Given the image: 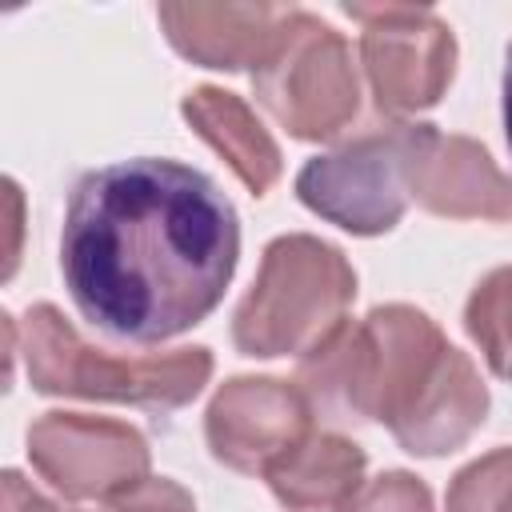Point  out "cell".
Wrapping results in <instances>:
<instances>
[{"mask_svg":"<svg viewBox=\"0 0 512 512\" xmlns=\"http://www.w3.org/2000/svg\"><path fill=\"white\" fill-rule=\"evenodd\" d=\"M240 256L228 196L196 168L156 156L84 172L64 208L60 272L100 332L160 344L200 324Z\"/></svg>","mask_w":512,"mask_h":512,"instance_id":"obj_1","label":"cell"},{"mask_svg":"<svg viewBox=\"0 0 512 512\" xmlns=\"http://www.w3.org/2000/svg\"><path fill=\"white\" fill-rule=\"evenodd\" d=\"M296 384L312 412L332 420H380L412 456L460 448L488 412L476 364L444 340L436 320L408 304L340 320L300 356Z\"/></svg>","mask_w":512,"mask_h":512,"instance_id":"obj_2","label":"cell"},{"mask_svg":"<svg viewBox=\"0 0 512 512\" xmlns=\"http://www.w3.org/2000/svg\"><path fill=\"white\" fill-rule=\"evenodd\" d=\"M20 332L28 380L44 396H80L172 412L200 396V388L212 376L208 348L116 356L100 344H88L52 304H32L20 320Z\"/></svg>","mask_w":512,"mask_h":512,"instance_id":"obj_3","label":"cell"},{"mask_svg":"<svg viewBox=\"0 0 512 512\" xmlns=\"http://www.w3.org/2000/svg\"><path fill=\"white\" fill-rule=\"evenodd\" d=\"M352 300L356 272L340 248L304 232L276 236L236 308L232 340L244 356H304L344 320Z\"/></svg>","mask_w":512,"mask_h":512,"instance_id":"obj_4","label":"cell"},{"mask_svg":"<svg viewBox=\"0 0 512 512\" xmlns=\"http://www.w3.org/2000/svg\"><path fill=\"white\" fill-rule=\"evenodd\" d=\"M252 92L288 136L332 140L360 108L352 44L320 16L288 8L264 60L252 68Z\"/></svg>","mask_w":512,"mask_h":512,"instance_id":"obj_5","label":"cell"},{"mask_svg":"<svg viewBox=\"0 0 512 512\" xmlns=\"http://www.w3.org/2000/svg\"><path fill=\"white\" fill-rule=\"evenodd\" d=\"M412 140L416 124H388L328 156H312L296 176V196L352 236H380L404 216V164Z\"/></svg>","mask_w":512,"mask_h":512,"instance_id":"obj_6","label":"cell"},{"mask_svg":"<svg viewBox=\"0 0 512 512\" xmlns=\"http://www.w3.org/2000/svg\"><path fill=\"white\" fill-rule=\"evenodd\" d=\"M360 24V60L384 112L432 108L456 72L452 28L420 4H344Z\"/></svg>","mask_w":512,"mask_h":512,"instance_id":"obj_7","label":"cell"},{"mask_svg":"<svg viewBox=\"0 0 512 512\" xmlns=\"http://www.w3.org/2000/svg\"><path fill=\"white\" fill-rule=\"evenodd\" d=\"M32 468L68 500H112L148 480L144 436L108 416L44 412L28 428Z\"/></svg>","mask_w":512,"mask_h":512,"instance_id":"obj_8","label":"cell"},{"mask_svg":"<svg viewBox=\"0 0 512 512\" xmlns=\"http://www.w3.org/2000/svg\"><path fill=\"white\" fill-rule=\"evenodd\" d=\"M312 404L300 384L276 376H236L228 380L204 416L208 448L220 464L268 476L312 436Z\"/></svg>","mask_w":512,"mask_h":512,"instance_id":"obj_9","label":"cell"},{"mask_svg":"<svg viewBox=\"0 0 512 512\" xmlns=\"http://www.w3.org/2000/svg\"><path fill=\"white\" fill-rule=\"evenodd\" d=\"M404 184L408 196L436 216L512 220V176H504L488 148L468 136H444L432 124H416Z\"/></svg>","mask_w":512,"mask_h":512,"instance_id":"obj_10","label":"cell"},{"mask_svg":"<svg viewBox=\"0 0 512 512\" xmlns=\"http://www.w3.org/2000/svg\"><path fill=\"white\" fill-rule=\"evenodd\" d=\"M288 8L276 4H160L168 44L204 68H256Z\"/></svg>","mask_w":512,"mask_h":512,"instance_id":"obj_11","label":"cell"},{"mask_svg":"<svg viewBox=\"0 0 512 512\" xmlns=\"http://www.w3.org/2000/svg\"><path fill=\"white\" fill-rule=\"evenodd\" d=\"M192 132L220 152V160L232 168V176L252 192L264 196L280 180V148L268 136V128L256 120V112L224 88H192L180 104Z\"/></svg>","mask_w":512,"mask_h":512,"instance_id":"obj_12","label":"cell"},{"mask_svg":"<svg viewBox=\"0 0 512 512\" xmlns=\"http://www.w3.org/2000/svg\"><path fill=\"white\" fill-rule=\"evenodd\" d=\"M268 484L288 512H340L364 484V452L348 436L312 432L268 472Z\"/></svg>","mask_w":512,"mask_h":512,"instance_id":"obj_13","label":"cell"},{"mask_svg":"<svg viewBox=\"0 0 512 512\" xmlns=\"http://www.w3.org/2000/svg\"><path fill=\"white\" fill-rule=\"evenodd\" d=\"M464 328L484 352L488 368L512 380V264L488 272L472 288L464 304Z\"/></svg>","mask_w":512,"mask_h":512,"instance_id":"obj_14","label":"cell"},{"mask_svg":"<svg viewBox=\"0 0 512 512\" xmlns=\"http://www.w3.org/2000/svg\"><path fill=\"white\" fill-rule=\"evenodd\" d=\"M448 512H512V448H496L448 484Z\"/></svg>","mask_w":512,"mask_h":512,"instance_id":"obj_15","label":"cell"},{"mask_svg":"<svg viewBox=\"0 0 512 512\" xmlns=\"http://www.w3.org/2000/svg\"><path fill=\"white\" fill-rule=\"evenodd\" d=\"M340 512H432V492L412 472H384L364 480Z\"/></svg>","mask_w":512,"mask_h":512,"instance_id":"obj_16","label":"cell"},{"mask_svg":"<svg viewBox=\"0 0 512 512\" xmlns=\"http://www.w3.org/2000/svg\"><path fill=\"white\" fill-rule=\"evenodd\" d=\"M100 512H196V504H192V496H188L176 480L148 476V480H140L136 488H128V492L104 500Z\"/></svg>","mask_w":512,"mask_h":512,"instance_id":"obj_17","label":"cell"},{"mask_svg":"<svg viewBox=\"0 0 512 512\" xmlns=\"http://www.w3.org/2000/svg\"><path fill=\"white\" fill-rule=\"evenodd\" d=\"M504 136H508V148H512V44H508V56H504Z\"/></svg>","mask_w":512,"mask_h":512,"instance_id":"obj_18","label":"cell"}]
</instances>
